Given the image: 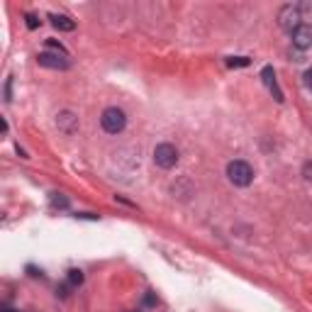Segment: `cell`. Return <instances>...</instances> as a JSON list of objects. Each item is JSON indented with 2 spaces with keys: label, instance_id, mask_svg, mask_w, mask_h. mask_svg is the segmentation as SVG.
I'll return each instance as SVG.
<instances>
[{
  "label": "cell",
  "instance_id": "6da1fadb",
  "mask_svg": "<svg viewBox=\"0 0 312 312\" xmlns=\"http://www.w3.org/2000/svg\"><path fill=\"white\" fill-rule=\"evenodd\" d=\"M227 178H229L232 186L247 188V186H251V181H254V169H251L247 161H242V159L229 161L227 164Z\"/></svg>",
  "mask_w": 312,
  "mask_h": 312
},
{
  "label": "cell",
  "instance_id": "7a4b0ae2",
  "mask_svg": "<svg viewBox=\"0 0 312 312\" xmlns=\"http://www.w3.org/2000/svg\"><path fill=\"white\" fill-rule=\"evenodd\" d=\"M154 164H156L159 169H164V171L173 169V166L178 164V149L169 142L159 144V146L154 149Z\"/></svg>",
  "mask_w": 312,
  "mask_h": 312
},
{
  "label": "cell",
  "instance_id": "3957f363",
  "mask_svg": "<svg viewBox=\"0 0 312 312\" xmlns=\"http://www.w3.org/2000/svg\"><path fill=\"white\" fill-rule=\"evenodd\" d=\"M100 125H103V129L108 134H120L125 129V125H127V117H125V113L120 108H108L103 113V117H100Z\"/></svg>",
  "mask_w": 312,
  "mask_h": 312
},
{
  "label": "cell",
  "instance_id": "277c9868",
  "mask_svg": "<svg viewBox=\"0 0 312 312\" xmlns=\"http://www.w3.org/2000/svg\"><path fill=\"white\" fill-rule=\"evenodd\" d=\"M300 7L298 5H283L281 10H278V25L283 29H288L290 34L295 32V29L300 27Z\"/></svg>",
  "mask_w": 312,
  "mask_h": 312
},
{
  "label": "cell",
  "instance_id": "5b68a950",
  "mask_svg": "<svg viewBox=\"0 0 312 312\" xmlns=\"http://www.w3.org/2000/svg\"><path fill=\"white\" fill-rule=\"evenodd\" d=\"M293 47L305 52L312 47V25H300V27L293 32Z\"/></svg>",
  "mask_w": 312,
  "mask_h": 312
},
{
  "label": "cell",
  "instance_id": "8992f818",
  "mask_svg": "<svg viewBox=\"0 0 312 312\" xmlns=\"http://www.w3.org/2000/svg\"><path fill=\"white\" fill-rule=\"evenodd\" d=\"M37 63H39V66H44V68H54V71H63V68H68L66 57L49 54V52H42V54L37 57Z\"/></svg>",
  "mask_w": 312,
  "mask_h": 312
},
{
  "label": "cell",
  "instance_id": "52a82bcc",
  "mask_svg": "<svg viewBox=\"0 0 312 312\" xmlns=\"http://www.w3.org/2000/svg\"><path fill=\"white\" fill-rule=\"evenodd\" d=\"M261 78H263L266 88L273 93V98H276L278 103H283V93H281V88H278V83H276V71H273V66H263V71H261Z\"/></svg>",
  "mask_w": 312,
  "mask_h": 312
},
{
  "label": "cell",
  "instance_id": "ba28073f",
  "mask_svg": "<svg viewBox=\"0 0 312 312\" xmlns=\"http://www.w3.org/2000/svg\"><path fill=\"white\" fill-rule=\"evenodd\" d=\"M76 122H78V120H76V115L68 113V110H66V113H61V115H59V120H57L59 129H61V132H66V134H71V132L76 129Z\"/></svg>",
  "mask_w": 312,
  "mask_h": 312
},
{
  "label": "cell",
  "instance_id": "9c48e42d",
  "mask_svg": "<svg viewBox=\"0 0 312 312\" xmlns=\"http://www.w3.org/2000/svg\"><path fill=\"white\" fill-rule=\"evenodd\" d=\"M49 20H52V25L61 32H73L76 29V22L71 20V17H66V15H49Z\"/></svg>",
  "mask_w": 312,
  "mask_h": 312
},
{
  "label": "cell",
  "instance_id": "30bf717a",
  "mask_svg": "<svg viewBox=\"0 0 312 312\" xmlns=\"http://www.w3.org/2000/svg\"><path fill=\"white\" fill-rule=\"evenodd\" d=\"M52 205L59 207V210H66V207H68V198L61 195V193H52Z\"/></svg>",
  "mask_w": 312,
  "mask_h": 312
},
{
  "label": "cell",
  "instance_id": "8fae6325",
  "mask_svg": "<svg viewBox=\"0 0 312 312\" xmlns=\"http://www.w3.org/2000/svg\"><path fill=\"white\" fill-rule=\"evenodd\" d=\"M251 63V59L247 57H232L227 59V66H232V68H242V66H249Z\"/></svg>",
  "mask_w": 312,
  "mask_h": 312
},
{
  "label": "cell",
  "instance_id": "7c38bea8",
  "mask_svg": "<svg viewBox=\"0 0 312 312\" xmlns=\"http://www.w3.org/2000/svg\"><path fill=\"white\" fill-rule=\"evenodd\" d=\"M68 283H71V285H81V283H83V271L71 268V271H68Z\"/></svg>",
  "mask_w": 312,
  "mask_h": 312
},
{
  "label": "cell",
  "instance_id": "4fadbf2b",
  "mask_svg": "<svg viewBox=\"0 0 312 312\" xmlns=\"http://www.w3.org/2000/svg\"><path fill=\"white\" fill-rule=\"evenodd\" d=\"M47 47H52V49H54L57 54H61V57H66V49H63V47L59 44L57 39H47Z\"/></svg>",
  "mask_w": 312,
  "mask_h": 312
},
{
  "label": "cell",
  "instance_id": "5bb4252c",
  "mask_svg": "<svg viewBox=\"0 0 312 312\" xmlns=\"http://www.w3.org/2000/svg\"><path fill=\"white\" fill-rule=\"evenodd\" d=\"M25 20H27V29H37V27H39V20H37L34 15H25Z\"/></svg>",
  "mask_w": 312,
  "mask_h": 312
},
{
  "label": "cell",
  "instance_id": "9a60e30c",
  "mask_svg": "<svg viewBox=\"0 0 312 312\" xmlns=\"http://www.w3.org/2000/svg\"><path fill=\"white\" fill-rule=\"evenodd\" d=\"M303 176H305L308 181H312V161H308V164L303 166Z\"/></svg>",
  "mask_w": 312,
  "mask_h": 312
},
{
  "label": "cell",
  "instance_id": "2e32d148",
  "mask_svg": "<svg viewBox=\"0 0 312 312\" xmlns=\"http://www.w3.org/2000/svg\"><path fill=\"white\" fill-rule=\"evenodd\" d=\"M303 78H305V85H308V90H312V68H308V71H305V76H303Z\"/></svg>",
  "mask_w": 312,
  "mask_h": 312
},
{
  "label": "cell",
  "instance_id": "e0dca14e",
  "mask_svg": "<svg viewBox=\"0 0 312 312\" xmlns=\"http://www.w3.org/2000/svg\"><path fill=\"white\" fill-rule=\"evenodd\" d=\"M144 303L151 308V305H156V298H154V293H146V298H144Z\"/></svg>",
  "mask_w": 312,
  "mask_h": 312
},
{
  "label": "cell",
  "instance_id": "ac0fdd59",
  "mask_svg": "<svg viewBox=\"0 0 312 312\" xmlns=\"http://www.w3.org/2000/svg\"><path fill=\"white\" fill-rule=\"evenodd\" d=\"M76 217H83V220H98V215H93V212H81V215H76Z\"/></svg>",
  "mask_w": 312,
  "mask_h": 312
},
{
  "label": "cell",
  "instance_id": "d6986e66",
  "mask_svg": "<svg viewBox=\"0 0 312 312\" xmlns=\"http://www.w3.org/2000/svg\"><path fill=\"white\" fill-rule=\"evenodd\" d=\"M2 312H15V310H10V308H5V310H2Z\"/></svg>",
  "mask_w": 312,
  "mask_h": 312
},
{
  "label": "cell",
  "instance_id": "ffe728a7",
  "mask_svg": "<svg viewBox=\"0 0 312 312\" xmlns=\"http://www.w3.org/2000/svg\"><path fill=\"white\" fill-rule=\"evenodd\" d=\"M132 312H139V310H132Z\"/></svg>",
  "mask_w": 312,
  "mask_h": 312
}]
</instances>
